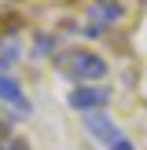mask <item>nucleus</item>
Here are the masks:
<instances>
[{"mask_svg": "<svg viewBox=\"0 0 147 150\" xmlns=\"http://www.w3.org/2000/svg\"><path fill=\"white\" fill-rule=\"evenodd\" d=\"M121 4H118V0H92V4H88V18H92V26L99 29V22L103 26H110V22H118L121 18Z\"/></svg>", "mask_w": 147, "mask_h": 150, "instance_id": "5", "label": "nucleus"}, {"mask_svg": "<svg viewBox=\"0 0 147 150\" xmlns=\"http://www.w3.org/2000/svg\"><path fill=\"white\" fill-rule=\"evenodd\" d=\"M81 125H85V132H88V136H92L103 150H107V146H114L118 139L125 136V132L114 125V117H107L103 110H99V114H85V117H81Z\"/></svg>", "mask_w": 147, "mask_h": 150, "instance_id": "3", "label": "nucleus"}, {"mask_svg": "<svg viewBox=\"0 0 147 150\" xmlns=\"http://www.w3.org/2000/svg\"><path fill=\"white\" fill-rule=\"evenodd\" d=\"M0 103H7L11 110H19V117H29V114H33V103L26 99L22 84L11 77V73H0Z\"/></svg>", "mask_w": 147, "mask_h": 150, "instance_id": "4", "label": "nucleus"}, {"mask_svg": "<svg viewBox=\"0 0 147 150\" xmlns=\"http://www.w3.org/2000/svg\"><path fill=\"white\" fill-rule=\"evenodd\" d=\"M51 51H55V37H51V33H37L33 55H51Z\"/></svg>", "mask_w": 147, "mask_h": 150, "instance_id": "7", "label": "nucleus"}, {"mask_svg": "<svg viewBox=\"0 0 147 150\" xmlns=\"http://www.w3.org/2000/svg\"><path fill=\"white\" fill-rule=\"evenodd\" d=\"M59 66H63V73L70 81H81V84H96V81H103L107 77V59L103 55H96V51H88V48H74V51H66V55H59Z\"/></svg>", "mask_w": 147, "mask_h": 150, "instance_id": "1", "label": "nucleus"}, {"mask_svg": "<svg viewBox=\"0 0 147 150\" xmlns=\"http://www.w3.org/2000/svg\"><path fill=\"white\" fill-rule=\"evenodd\" d=\"M66 103H70L77 114H99V110H107V103H110V88H99V84H81V88H70Z\"/></svg>", "mask_w": 147, "mask_h": 150, "instance_id": "2", "label": "nucleus"}, {"mask_svg": "<svg viewBox=\"0 0 147 150\" xmlns=\"http://www.w3.org/2000/svg\"><path fill=\"white\" fill-rule=\"evenodd\" d=\"M107 150H136V146H132V139H129V136H121L114 146H107Z\"/></svg>", "mask_w": 147, "mask_h": 150, "instance_id": "8", "label": "nucleus"}, {"mask_svg": "<svg viewBox=\"0 0 147 150\" xmlns=\"http://www.w3.org/2000/svg\"><path fill=\"white\" fill-rule=\"evenodd\" d=\"M19 55H22V48H19V40H7L4 48H0V73H7L15 62H19Z\"/></svg>", "mask_w": 147, "mask_h": 150, "instance_id": "6", "label": "nucleus"}]
</instances>
